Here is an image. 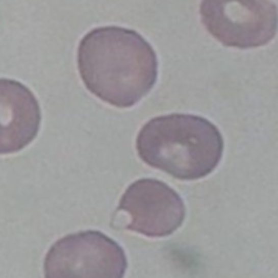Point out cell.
Masks as SVG:
<instances>
[{
	"instance_id": "6da1fadb",
	"label": "cell",
	"mask_w": 278,
	"mask_h": 278,
	"mask_svg": "<svg viewBox=\"0 0 278 278\" xmlns=\"http://www.w3.org/2000/svg\"><path fill=\"white\" fill-rule=\"evenodd\" d=\"M78 63L91 94L121 109L138 104L158 78L154 48L137 32L117 27L95 29L84 36Z\"/></svg>"
},
{
	"instance_id": "7a4b0ae2",
	"label": "cell",
	"mask_w": 278,
	"mask_h": 278,
	"mask_svg": "<svg viewBox=\"0 0 278 278\" xmlns=\"http://www.w3.org/2000/svg\"><path fill=\"white\" fill-rule=\"evenodd\" d=\"M136 150L148 166L175 180L193 182L216 170L225 141L217 126L205 117L173 113L154 117L142 126Z\"/></svg>"
},
{
	"instance_id": "3957f363",
	"label": "cell",
	"mask_w": 278,
	"mask_h": 278,
	"mask_svg": "<svg viewBox=\"0 0 278 278\" xmlns=\"http://www.w3.org/2000/svg\"><path fill=\"white\" fill-rule=\"evenodd\" d=\"M129 260L124 249L99 231L69 234L49 248L45 278H124Z\"/></svg>"
},
{
	"instance_id": "277c9868",
	"label": "cell",
	"mask_w": 278,
	"mask_h": 278,
	"mask_svg": "<svg viewBox=\"0 0 278 278\" xmlns=\"http://www.w3.org/2000/svg\"><path fill=\"white\" fill-rule=\"evenodd\" d=\"M202 23L225 46L257 48L277 31V8L271 0H202Z\"/></svg>"
},
{
	"instance_id": "5b68a950",
	"label": "cell",
	"mask_w": 278,
	"mask_h": 278,
	"mask_svg": "<svg viewBox=\"0 0 278 278\" xmlns=\"http://www.w3.org/2000/svg\"><path fill=\"white\" fill-rule=\"evenodd\" d=\"M126 218L125 230L149 238H164L179 231L186 217L180 193L156 179L132 183L122 195L116 213Z\"/></svg>"
},
{
	"instance_id": "8992f818",
	"label": "cell",
	"mask_w": 278,
	"mask_h": 278,
	"mask_svg": "<svg viewBox=\"0 0 278 278\" xmlns=\"http://www.w3.org/2000/svg\"><path fill=\"white\" fill-rule=\"evenodd\" d=\"M40 124V106L31 89L18 81L0 79V156L29 147Z\"/></svg>"
}]
</instances>
